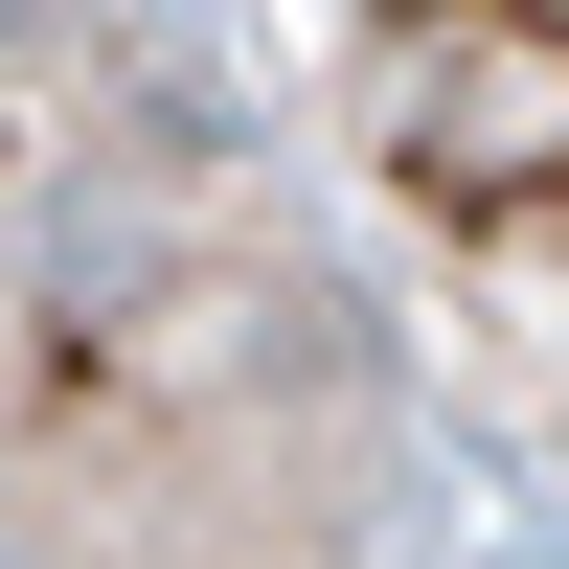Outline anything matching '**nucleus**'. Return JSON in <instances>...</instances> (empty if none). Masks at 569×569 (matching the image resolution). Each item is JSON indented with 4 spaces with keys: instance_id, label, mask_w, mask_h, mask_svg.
I'll return each instance as SVG.
<instances>
[{
    "instance_id": "obj_2",
    "label": "nucleus",
    "mask_w": 569,
    "mask_h": 569,
    "mask_svg": "<svg viewBox=\"0 0 569 569\" xmlns=\"http://www.w3.org/2000/svg\"><path fill=\"white\" fill-rule=\"evenodd\" d=\"M114 273H160V228H114V182H69L46 206V297H114Z\"/></svg>"
},
{
    "instance_id": "obj_1",
    "label": "nucleus",
    "mask_w": 569,
    "mask_h": 569,
    "mask_svg": "<svg viewBox=\"0 0 569 569\" xmlns=\"http://www.w3.org/2000/svg\"><path fill=\"white\" fill-rule=\"evenodd\" d=\"M388 160H410V182L569 160V69H479V46H410V69H388Z\"/></svg>"
}]
</instances>
